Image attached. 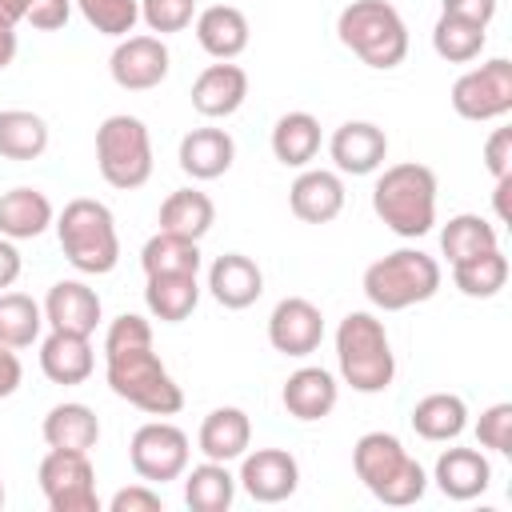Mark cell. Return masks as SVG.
Listing matches in <instances>:
<instances>
[{
	"label": "cell",
	"mask_w": 512,
	"mask_h": 512,
	"mask_svg": "<svg viewBox=\"0 0 512 512\" xmlns=\"http://www.w3.org/2000/svg\"><path fill=\"white\" fill-rule=\"evenodd\" d=\"M104 372H108V388L148 416H172L184 408L180 384L168 376V368L152 352V324L136 312H124L108 324Z\"/></svg>",
	"instance_id": "cell-1"
},
{
	"label": "cell",
	"mask_w": 512,
	"mask_h": 512,
	"mask_svg": "<svg viewBox=\"0 0 512 512\" xmlns=\"http://www.w3.org/2000/svg\"><path fill=\"white\" fill-rule=\"evenodd\" d=\"M372 212L404 240L432 232L436 224V172L428 164L404 160L384 168L372 188Z\"/></svg>",
	"instance_id": "cell-2"
},
{
	"label": "cell",
	"mask_w": 512,
	"mask_h": 512,
	"mask_svg": "<svg viewBox=\"0 0 512 512\" xmlns=\"http://www.w3.org/2000/svg\"><path fill=\"white\" fill-rule=\"evenodd\" d=\"M352 464H356V476L364 480V488L380 504H392V508L416 504L428 488L420 460H412L408 448L392 432H364L352 448Z\"/></svg>",
	"instance_id": "cell-3"
},
{
	"label": "cell",
	"mask_w": 512,
	"mask_h": 512,
	"mask_svg": "<svg viewBox=\"0 0 512 512\" xmlns=\"http://www.w3.org/2000/svg\"><path fill=\"white\" fill-rule=\"evenodd\" d=\"M56 236H60V248L76 272L104 276L120 260L116 220H112L108 204H100L92 196H76L64 204V212L56 220Z\"/></svg>",
	"instance_id": "cell-4"
},
{
	"label": "cell",
	"mask_w": 512,
	"mask_h": 512,
	"mask_svg": "<svg viewBox=\"0 0 512 512\" xmlns=\"http://www.w3.org/2000/svg\"><path fill=\"white\" fill-rule=\"evenodd\" d=\"M336 360H340L344 384H352L364 396L384 392L396 376V356H392L384 320H376L372 312H348L336 328Z\"/></svg>",
	"instance_id": "cell-5"
},
{
	"label": "cell",
	"mask_w": 512,
	"mask_h": 512,
	"mask_svg": "<svg viewBox=\"0 0 512 512\" xmlns=\"http://www.w3.org/2000/svg\"><path fill=\"white\" fill-rule=\"evenodd\" d=\"M336 36L348 52H356L368 68H380V72L404 64L408 56L404 16L388 0H352L336 20Z\"/></svg>",
	"instance_id": "cell-6"
},
{
	"label": "cell",
	"mask_w": 512,
	"mask_h": 512,
	"mask_svg": "<svg viewBox=\"0 0 512 512\" xmlns=\"http://www.w3.org/2000/svg\"><path fill=\"white\" fill-rule=\"evenodd\" d=\"M436 288H440V264L420 248H396L364 268V296L380 312H404L412 304H424L436 296Z\"/></svg>",
	"instance_id": "cell-7"
},
{
	"label": "cell",
	"mask_w": 512,
	"mask_h": 512,
	"mask_svg": "<svg viewBox=\"0 0 512 512\" xmlns=\"http://www.w3.org/2000/svg\"><path fill=\"white\" fill-rule=\"evenodd\" d=\"M96 168L120 192H132V188L148 184V176H152V136H148V124L140 116H128V112L108 116L96 128Z\"/></svg>",
	"instance_id": "cell-8"
},
{
	"label": "cell",
	"mask_w": 512,
	"mask_h": 512,
	"mask_svg": "<svg viewBox=\"0 0 512 512\" xmlns=\"http://www.w3.org/2000/svg\"><path fill=\"white\" fill-rule=\"evenodd\" d=\"M40 492L52 512H100L96 472L88 452L48 448V456L40 460Z\"/></svg>",
	"instance_id": "cell-9"
},
{
	"label": "cell",
	"mask_w": 512,
	"mask_h": 512,
	"mask_svg": "<svg viewBox=\"0 0 512 512\" xmlns=\"http://www.w3.org/2000/svg\"><path fill=\"white\" fill-rule=\"evenodd\" d=\"M128 460L144 484H168L188 468V436L168 420H148L132 432Z\"/></svg>",
	"instance_id": "cell-10"
},
{
	"label": "cell",
	"mask_w": 512,
	"mask_h": 512,
	"mask_svg": "<svg viewBox=\"0 0 512 512\" xmlns=\"http://www.w3.org/2000/svg\"><path fill=\"white\" fill-rule=\"evenodd\" d=\"M452 108L464 120H500L512 112V60L496 56L452 84Z\"/></svg>",
	"instance_id": "cell-11"
},
{
	"label": "cell",
	"mask_w": 512,
	"mask_h": 512,
	"mask_svg": "<svg viewBox=\"0 0 512 512\" xmlns=\"http://www.w3.org/2000/svg\"><path fill=\"white\" fill-rule=\"evenodd\" d=\"M324 340V316L304 296H284L268 316V344L284 356H308Z\"/></svg>",
	"instance_id": "cell-12"
},
{
	"label": "cell",
	"mask_w": 512,
	"mask_h": 512,
	"mask_svg": "<svg viewBox=\"0 0 512 512\" xmlns=\"http://www.w3.org/2000/svg\"><path fill=\"white\" fill-rule=\"evenodd\" d=\"M236 480H240V488H244L252 500H260V504H280V500H288V496L296 492V484H300V464H296V456L284 452V448H256V452L244 456Z\"/></svg>",
	"instance_id": "cell-13"
},
{
	"label": "cell",
	"mask_w": 512,
	"mask_h": 512,
	"mask_svg": "<svg viewBox=\"0 0 512 512\" xmlns=\"http://www.w3.org/2000/svg\"><path fill=\"white\" fill-rule=\"evenodd\" d=\"M108 72L124 92H148L168 76V48L160 36H124L108 60Z\"/></svg>",
	"instance_id": "cell-14"
},
{
	"label": "cell",
	"mask_w": 512,
	"mask_h": 512,
	"mask_svg": "<svg viewBox=\"0 0 512 512\" xmlns=\"http://www.w3.org/2000/svg\"><path fill=\"white\" fill-rule=\"evenodd\" d=\"M44 320L52 332H72V336H92L100 324V296L84 280H60L44 296Z\"/></svg>",
	"instance_id": "cell-15"
},
{
	"label": "cell",
	"mask_w": 512,
	"mask_h": 512,
	"mask_svg": "<svg viewBox=\"0 0 512 512\" xmlns=\"http://www.w3.org/2000/svg\"><path fill=\"white\" fill-rule=\"evenodd\" d=\"M328 152L336 160L340 172H352V176H368L384 164L388 156V136L384 128H376L372 120H348L332 132L328 140Z\"/></svg>",
	"instance_id": "cell-16"
},
{
	"label": "cell",
	"mask_w": 512,
	"mask_h": 512,
	"mask_svg": "<svg viewBox=\"0 0 512 512\" xmlns=\"http://www.w3.org/2000/svg\"><path fill=\"white\" fill-rule=\"evenodd\" d=\"M244 96H248V72L240 64H228V60L208 64L192 84V108L208 120L232 116L244 104Z\"/></svg>",
	"instance_id": "cell-17"
},
{
	"label": "cell",
	"mask_w": 512,
	"mask_h": 512,
	"mask_svg": "<svg viewBox=\"0 0 512 512\" xmlns=\"http://www.w3.org/2000/svg\"><path fill=\"white\" fill-rule=\"evenodd\" d=\"M208 292L216 296V304L240 312V308H248V304L260 300V292H264V272L256 268L252 256H244V252H224V256H216L212 268H208Z\"/></svg>",
	"instance_id": "cell-18"
},
{
	"label": "cell",
	"mask_w": 512,
	"mask_h": 512,
	"mask_svg": "<svg viewBox=\"0 0 512 512\" xmlns=\"http://www.w3.org/2000/svg\"><path fill=\"white\" fill-rule=\"evenodd\" d=\"M288 204L296 212V220L304 224H328L340 216L344 208V184L336 172H324V168H308L292 180L288 188Z\"/></svg>",
	"instance_id": "cell-19"
},
{
	"label": "cell",
	"mask_w": 512,
	"mask_h": 512,
	"mask_svg": "<svg viewBox=\"0 0 512 512\" xmlns=\"http://www.w3.org/2000/svg\"><path fill=\"white\" fill-rule=\"evenodd\" d=\"M432 480L448 500H472L492 484V464L476 448H448L440 452Z\"/></svg>",
	"instance_id": "cell-20"
},
{
	"label": "cell",
	"mask_w": 512,
	"mask_h": 512,
	"mask_svg": "<svg viewBox=\"0 0 512 512\" xmlns=\"http://www.w3.org/2000/svg\"><path fill=\"white\" fill-rule=\"evenodd\" d=\"M236 160V140L224 128H192L180 140V168L192 180H216L232 168Z\"/></svg>",
	"instance_id": "cell-21"
},
{
	"label": "cell",
	"mask_w": 512,
	"mask_h": 512,
	"mask_svg": "<svg viewBox=\"0 0 512 512\" xmlns=\"http://www.w3.org/2000/svg\"><path fill=\"white\" fill-rule=\"evenodd\" d=\"M336 396H340V388H336L332 372H324V368H296L280 392L288 416H296V420H324L336 408Z\"/></svg>",
	"instance_id": "cell-22"
},
{
	"label": "cell",
	"mask_w": 512,
	"mask_h": 512,
	"mask_svg": "<svg viewBox=\"0 0 512 512\" xmlns=\"http://www.w3.org/2000/svg\"><path fill=\"white\" fill-rule=\"evenodd\" d=\"M196 440H200V452L208 460H220V464L240 460L248 452V444H252V420H248L244 408H212L204 416Z\"/></svg>",
	"instance_id": "cell-23"
},
{
	"label": "cell",
	"mask_w": 512,
	"mask_h": 512,
	"mask_svg": "<svg viewBox=\"0 0 512 512\" xmlns=\"http://www.w3.org/2000/svg\"><path fill=\"white\" fill-rule=\"evenodd\" d=\"M196 40L216 60H236L248 48V16L232 4H212L196 16Z\"/></svg>",
	"instance_id": "cell-24"
},
{
	"label": "cell",
	"mask_w": 512,
	"mask_h": 512,
	"mask_svg": "<svg viewBox=\"0 0 512 512\" xmlns=\"http://www.w3.org/2000/svg\"><path fill=\"white\" fill-rule=\"evenodd\" d=\"M96 368L92 344L88 336H72V332H52L40 344V372L52 384H84Z\"/></svg>",
	"instance_id": "cell-25"
},
{
	"label": "cell",
	"mask_w": 512,
	"mask_h": 512,
	"mask_svg": "<svg viewBox=\"0 0 512 512\" xmlns=\"http://www.w3.org/2000/svg\"><path fill=\"white\" fill-rule=\"evenodd\" d=\"M44 444L48 448H60V452H92L96 440H100V420L88 404H56L48 416H44Z\"/></svg>",
	"instance_id": "cell-26"
},
{
	"label": "cell",
	"mask_w": 512,
	"mask_h": 512,
	"mask_svg": "<svg viewBox=\"0 0 512 512\" xmlns=\"http://www.w3.org/2000/svg\"><path fill=\"white\" fill-rule=\"evenodd\" d=\"M52 224V200L40 188H12L0 196V236L32 240Z\"/></svg>",
	"instance_id": "cell-27"
},
{
	"label": "cell",
	"mask_w": 512,
	"mask_h": 512,
	"mask_svg": "<svg viewBox=\"0 0 512 512\" xmlns=\"http://www.w3.org/2000/svg\"><path fill=\"white\" fill-rule=\"evenodd\" d=\"M212 224H216V204L200 188H176L160 204V232H172V236H184V240H200Z\"/></svg>",
	"instance_id": "cell-28"
},
{
	"label": "cell",
	"mask_w": 512,
	"mask_h": 512,
	"mask_svg": "<svg viewBox=\"0 0 512 512\" xmlns=\"http://www.w3.org/2000/svg\"><path fill=\"white\" fill-rule=\"evenodd\" d=\"M200 300V284L192 272H164V276H148V288H144V304L156 320L164 324H180L192 316Z\"/></svg>",
	"instance_id": "cell-29"
},
{
	"label": "cell",
	"mask_w": 512,
	"mask_h": 512,
	"mask_svg": "<svg viewBox=\"0 0 512 512\" xmlns=\"http://www.w3.org/2000/svg\"><path fill=\"white\" fill-rule=\"evenodd\" d=\"M320 152V120L312 112H284L272 128V156L288 168H304Z\"/></svg>",
	"instance_id": "cell-30"
},
{
	"label": "cell",
	"mask_w": 512,
	"mask_h": 512,
	"mask_svg": "<svg viewBox=\"0 0 512 512\" xmlns=\"http://www.w3.org/2000/svg\"><path fill=\"white\" fill-rule=\"evenodd\" d=\"M464 424H468V408H464V400L456 392H432V396L416 400V408H412L416 436L436 440V444L440 440H456L464 432Z\"/></svg>",
	"instance_id": "cell-31"
},
{
	"label": "cell",
	"mask_w": 512,
	"mask_h": 512,
	"mask_svg": "<svg viewBox=\"0 0 512 512\" xmlns=\"http://www.w3.org/2000/svg\"><path fill=\"white\" fill-rule=\"evenodd\" d=\"M236 500V476L220 460H204L184 480V504L192 512H228Z\"/></svg>",
	"instance_id": "cell-32"
},
{
	"label": "cell",
	"mask_w": 512,
	"mask_h": 512,
	"mask_svg": "<svg viewBox=\"0 0 512 512\" xmlns=\"http://www.w3.org/2000/svg\"><path fill=\"white\" fill-rule=\"evenodd\" d=\"M48 148V124L28 108L0 112V156L8 160H36Z\"/></svg>",
	"instance_id": "cell-33"
},
{
	"label": "cell",
	"mask_w": 512,
	"mask_h": 512,
	"mask_svg": "<svg viewBox=\"0 0 512 512\" xmlns=\"http://www.w3.org/2000/svg\"><path fill=\"white\" fill-rule=\"evenodd\" d=\"M452 280H456V288L464 296L488 300V296H496L508 284V256L500 248H488L480 256H468V260L452 264Z\"/></svg>",
	"instance_id": "cell-34"
},
{
	"label": "cell",
	"mask_w": 512,
	"mask_h": 512,
	"mask_svg": "<svg viewBox=\"0 0 512 512\" xmlns=\"http://www.w3.org/2000/svg\"><path fill=\"white\" fill-rule=\"evenodd\" d=\"M440 248H444V256H448V264H460V260L480 256V252L500 248V244H496V228H492L484 216H476V212H460V216H452V220L444 224V232H440Z\"/></svg>",
	"instance_id": "cell-35"
},
{
	"label": "cell",
	"mask_w": 512,
	"mask_h": 512,
	"mask_svg": "<svg viewBox=\"0 0 512 512\" xmlns=\"http://www.w3.org/2000/svg\"><path fill=\"white\" fill-rule=\"evenodd\" d=\"M144 276H164V272H200V240H184L172 232H156L144 252H140Z\"/></svg>",
	"instance_id": "cell-36"
},
{
	"label": "cell",
	"mask_w": 512,
	"mask_h": 512,
	"mask_svg": "<svg viewBox=\"0 0 512 512\" xmlns=\"http://www.w3.org/2000/svg\"><path fill=\"white\" fill-rule=\"evenodd\" d=\"M44 308L24 292H0V344L4 348H28L40 336Z\"/></svg>",
	"instance_id": "cell-37"
},
{
	"label": "cell",
	"mask_w": 512,
	"mask_h": 512,
	"mask_svg": "<svg viewBox=\"0 0 512 512\" xmlns=\"http://www.w3.org/2000/svg\"><path fill=\"white\" fill-rule=\"evenodd\" d=\"M484 28L480 24H468V20H456V16H444L440 12V20H436V28H432V48H436V56L440 60H448V64H468V60H476L480 52H484Z\"/></svg>",
	"instance_id": "cell-38"
},
{
	"label": "cell",
	"mask_w": 512,
	"mask_h": 512,
	"mask_svg": "<svg viewBox=\"0 0 512 512\" xmlns=\"http://www.w3.org/2000/svg\"><path fill=\"white\" fill-rule=\"evenodd\" d=\"M72 4L104 36H128L140 20V0H72Z\"/></svg>",
	"instance_id": "cell-39"
},
{
	"label": "cell",
	"mask_w": 512,
	"mask_h": 512,
	"mask_svg": "<svg viewBox=\"0 0 512 512\" xmlns=\"http://www.w3.org/2000/svg\"><path fill=\"white\" fill-rule=\"evenodd\" d=\"M196 16V0H140V20L152 32H184Z\"/></svg>",
	"instance_id": "cell-40"
},
{
	"label": "cell",
	"mask_w": 512,
	"mask_h": 512,
	"mask_svg": "<svg viewBox=\"0 0 512 512\" xmlns=\"http://www.w3.org/2000/svg\"><path fill=\"white\" fill-rule=\"evenodd\" d=\"M476 440L500 456H512V404H492L476 420Z\"/></svg>",
	"instance_id": "cell-41"
},
{
	"label": "cell",
	"mask_w": 512,
	"mask_h": 512,
	"mask_svg": "<svg viewBox=\"0 0 512 512\" xmlns=\"http://www.w3.org/2000/svg\"><path fill=\"white\" fill-rule=\"evenodd\" d=\"M484 168H488L496 180L512 176V128H496V132L488 136V144H484Z\"/></svg>",
	"instance_id": "cell-42"
},
{
	"label": "cell",
	"mask_w": 512,
	"mask_h": 512,
	"mask_svg": "<svg viewBox=\"0 0 512 512\" xmlns=\"http://www.w3.org/2000/svg\"><path fill=\"white\" fill-rule=\"evenodd\" d=\"M164 500L160 492H152L148 484H132V488H120L112 500H108V512H160Z\"/></svg>",
	"instance_id": "cell-43"
},
{
	"label": "cell",
	"mask_w": 512,
	"mask_h": 512,
	"mask_svg": "<svg viewBox=\"0 0 512 512\" xmlns=\"http://www.w3.org/2000/svg\"><path fill=\"white\" fill-rule=\"evenodd\" d=\"M68 16H72V0H32L24 20L40 32H56L68 24Z\"/></svg>",
	"instance_id": "cell-44"
},
{
	"label": "cell",
	"mask_w": 512,
	"mask_h": 512,
	"mask_svg": "<svg viewBox=\"0 0 512 512\" xmlns=\"http://www.w3.org/2000/svg\"><path fill=\"white\" fill-rule=\"evenodd\" d=\"M444 16H456V20H468V24H480L488 28V20L496 16V0H440Z\"/></svg>",
	"instance_id": "cell-45"
},
{
	"label": "cell",
	"mask_w": 512,
	"mask_h": 512,
	"mask_svg": "<svg viewBox=\"0 0 512 512\" xmlns=\"http://www.w3.org/2000/svg\"><path fill=\"white\" fill-rule=\"evenodd\" d=\"M20 380H24V368H20L16 348H4V344H0V400L12 396V392L20 388Z\"/></svg>",
	"instance_id": "cell-46"
},
{
	"label": "cell",
	"mask_w": 512,
	"mask_h": 512,
	"mask_svg": "<svg viewBox=\"0 0 512 512\" xmlns=\"http://www.w3.org/2000/svg\"><path fill=\"white\" fill-rule=\"evenodd\" d=\"M20 276V252L8 236H0V288H12Z\"/></svg>",
	"instance_id": "cell-47"
},
{
	"label": "cell",
	"mask_w": 512,
	"mask_h": 512,
	"mask_svg": "<svg viewBox=\"0 0 512 512\" xmlns=\"http://www.w3.org/2000/svg\"><path fill=\"white\" fill-rule=\"evenodd\" d=\"M28 4L32 0H0V28H16L28 16Z\"/></svg>",
	"instance_id": "cell-48"
},
{
	"label": "cell",
	"mask_w": 512,
	"mask_h": 512,
	"mask_svg": "<svg viewBox=\"0 0 512 512\" xmlns=\"http://www.w3.org/2000/svg\"><path fill=\"white\" fill-rule=\"evenodd\" d=\"M16 56V32L12 28H0V68H8Z\"/></svg>",
	"instance_id": "cell-49"
},
{
	"label": "cell",
	"mask_w": 512,
	"mask_h": 512,
	"mask_svg": "<svg viewBox=\"0 0 512 512\" xmlns=\"http://www.w3.org/2000/svg\"><path fill=\"white\" fill-rule=\"evenodd\" d=\"M508 192H512V176L496 180V216L500 220H508Z\"/></svg>",
	"instance_id": "cell-50"
},
{
	"label": "cell",
	"mask_w": 512,
	"mask_h": 512,
	"mask_svg": "<svg viewBox=\"0 0 512 512\" xmlns=\"http://www.w3.org/2000/svg\"><path fill=\"white\" fill-rule=\"evenodd\" d=\"M0 508H4V484H0Z\"/></svg>",
	"instance_id": "cell-51"
}]
</instances>
